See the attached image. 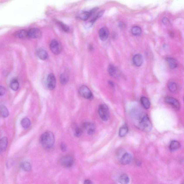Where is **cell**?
Masks as SVG:
<instances>
[{
    "instance_id": "cell-1",
    "label": "cell",
    "mask_w": 184,
    "mask_h": 184,
    "mask_svg": "<svg viewBox=\"0 0 184 184\" xmlns=\"http://www.w3.org/2000/svg\"><path fill=\"white\" fill-rule=\"evenodd\" d=\"M40 142L42 146L45 149H50L55 143L54 134L51 132H46L42 134L40 137Z\"/></svg>"
},
{
    "instance_id": "cell-2",
    "label": "cell",
    "mask_w": 184,
    "mask_h": 184,
    "mask_svg": "<svg viewBox=\"0 0 184 184\" xmlns=\"http://www.w3.org/2000/svg\"><path fill=\"white\" fill-rule=\"evenodd\" d=\"M139 119L138 128L145 132H149L152 129V126L149 117L147 115H142Z\"/></svg>"
},
{
    "instance_id": "cell-3",
    "label": "cell",
    "mask_w": 184,
    "mask_h": 184,
    "mask_svg": "<svg viewBox=\"0 0 184 184\" xmlns=\"http://www.w3.org/2000/svg\"><path fill=\"white\" fill-rule=\"evenodd\" d=\"M98 112L99 116L103 121H107L108 120L110 117V110L107 105L101 104L98 108Z\"/></svg>"
},
{
    "instance_id": "cell-4",
    "label": "cell",
    "mask_w": 184,
    "mask_h": 184,
    "mask_svg": "<svg viewBox=\"0 0 184 184\" xmlns=\"http://www.w3.org/2000/svg\"><path fill=\"white\" fill-rule=\"evenodd\" d=\"M79 94L85 99H91L93 98V93L88 87L85 85L79 87Z\"/></svg>"
},
{
    "instance_id": "cell-5",
    "label": "cell",
    "mask_w": 184,
    "mask_h": 184,
    "mask_svg": "<svg viewBox=\"0 0 184 184\" xmlns=\"http://www.w3.org/2000/svg\"><path fill=\"white\" fill-rule=\"evenodd\" d=\"M60 163L62 166L65 167H70L74 164V159L71 155H65L61 159Z\"/></svg>"
},
{
    "instance_id": "cell-6",
    "label": "cell",
    "mask_w": 184,
    "mask_h": 184,
    "mask_svg": "<svg viewBox=\"0 0 184 184\" xmlns=\"http://www.w3.org/2000/svg\"><path fill=\"white\" fill-rule=\"evenodd\" d=\"M82 129L86 131L87 133L90 135H93L96 132V126L91 122H84L82 124Z\"/></svg>"
},
{
    "instance_id": "cell-7",
    "label": "cell",
    "mask_w": 184,
    "mask_h": 184,
    "mask_svg": "<svg viewBox=\"0 0 184 184\" xmlns=\"http://www.w3.org/2000/svg\"><path fill=\"white\" fill-rule=\"evenodd\" d=\"M56 80L55 76L53 74L48 75L46 80V85L48 88L50 90H53L55 88Z\"/></svg>"
},
{
    "instance_id": "cell-8",
    "label": "cell",
    "mask_w": 184,
    "mask_h": 184,
    "mask_svg": "<svg viewBox=\"0 0 184 184\" xmlns=\"http://www.w3.org/2000/svg\"><path fill=\"white\" fill-rule=\"evenodd\" d=\"M165 101L166 103L169 104L176 110H179L180 108V103L175 98L170 96L166 97L165 98Z\"/></svg>"
},
{
    "instance_id": "cell-9",
    "label": "cell",
    "mask_w": 184,
    "mask_h": 184,
    "mask_svg": "<svg viewBox=\"0 0 184 184\" xmlns=\"http://www.w3.org/2000/svg\"><path fill=\"white\" fill-rule=\"evenodd\" d=\"M50 49L53 53L55 55L60 53V43L58 40H53L50 44Z\"/></svg>"
},
{
    "instance_id": "cell-10",
    "label": "cell",
    "mask_w": 184,
    "mask_h": 184,
    "mask_svg": "<svg viewBox=\"0 0 184 184\" xmlns=\"http://www.w3.org/2000/svg\"><path fill=\"white\" fill-rule=\"evenodd\" d=\"M41 31L37 28H32L28 31V36L29 38L36 39L41 36Z\"/></svg>"
},
{
    "instance_id": "cell-11",
    "label": "cell",
    "mask_w": 184,
    "mask_h": 184,
    "mask_svg": "<svg viewBox=\"0 0 184 184\" xmlns=\"http://www.w3.org/2000/svg\"><path fill=\"white\" fill-rule=\"evenodd\" d=\"M109 35L108 29L106 27H103L100 29L99 36L100 39L103 41H105L107 39Z\"/></svg>"
},
{
    "instance_id": "cell-12",
    "label": "cell",
    "mask_w": 184,
    "mask_h": 184,
    "mask_svg": "<svg viewBox=\"0 0 184 184\" xmlns=\"http://www.w3.org/2000/svg\"><path fill=\"white\" fill-rule=\"evenodd\" d=\"M132 160V156L130 154L125 153L120 158V161L123 165H127L130 163Z\"/></svg>"
},
{
    "instance_id": "cell-13",
    "label": "cell",
    "mask_w": 184,
    "mask_h": 184,
    "mask_svg": "<svg viewBox=\"0 0 184 184\" xmlns=\"http://www.w3.org/2000/svg\"><path fill=\"white\" fill-rule=\"evenodd\" d=\"M97 9L98 8H96L93 9L89 12L86 11L83 12L79 15V18L81 20H84V21H86V20H88L90 18V17H91V15L94 12H96V11L97 10Z\"/></svg>"
},
{
    "instance_id": "cell-14",
    "label": "cell",
    "mask_w": 184,
    "mask_h": 184,
    "mask_svg": "<svg viewBox=\"0 0 184 184\" xmlns=\"http://www.w3.org/2000/svg\"><path fill=\"white\" fill-rule=\"evenodd\" d=\"M132 61L134 65L137 67L141 66L143 63V58L142 55L139 54H136L133 56Z\"/></svg>"
},
{
    "instance_id": "cell-15",
    "label": "cell",
    "mask_w": 184,
    "mask_h": 184,
    "mask_svg": "<svg viewBox=\"0 0 184 184\" xmlns=\"http://www.w3.org/2000/svg\"><path fill=\"white\" fill-rule=\"evenodd\" d=\"M8 140L6 137H4L0 139V153L4 152L7 149Z\"/></svg>"
},
{
    "instance_id": "cell-16",
    "label": "cell",
    "mask_w": 184,
    "mask_h": 184,
    "mask_svg": "<svg viewBox=\"0 0 184 184\" xmlns=\"http://www.w3.org/2000/svg\"><path fill=\"white\" fill-rule=\"evenodd\" d=\"M166 60L169 66L172 69H174L177 67L178 65V62L176 59L171 57H168L167 58Z\"/></svg>"
},
{
    "instance_id": "cell-17",
    "label": "cell",
    "mask_w": 184,
    "mask_h": 184,
    "mask_svg": "<svg viewBox=\"0 0 184 184\" xmlns=\"http://www.w3.org/2000/svg\"><path fill=\"white\" fill-rule=\"evenodd\" d=\"M37 54L38 57L41 60H46L48 58V54L46 51L45 50L39 49L37 51Z\"/></svg>"
},
{
    "instance_id": "cell-18",
    "label": "cell",
    "mask_w": 184,
    "mask_h": 184,
    "mask_svg": "<svg viewBox=\"0 0 184 184\" xmlns=\"http://www.w3.org/2000/svg\"><path fill=\"white\" fill-rule=\"evenodd\" d=\"M180 147V145L179 142L175 141H173L171 142L169 146V149L171 152H174L177 151Z\"/></svg>"
},
{
    "instance_id": "cell-19",
    "label": "cell",
    "mask_w": 184,
    "mask_h": 184,
    "mask_svg": "<svg viewBox=\"0 0 184 184\" xmlns=\"http://www.w3.org/2000/svg\"><path fill=\"white\" fill-rule=\"evenodd\" d=\"M31 124L30 120L27 118H23L21 121V125L25 129H29L30 126Z\"/></svg>"
},
{
    "instance_id": "cell-20",
    "label": "cell",
    "mask_w": 184,
    "mask_h": 184,
    "mask_svg": "<svg viewBox=\"0 0 184 184\" xmlns=\"http://www.w3.org/2000/svg\"><path fill=\"white\" fill-rule=\"evenodd\" d=\"M118 181L121 184H127L129 181V176L126 174H123L118 178Z\"/></svg>"
},
{
    "instance_id": "cell-21",
    "label": "cell",
    "mask_w": 184,
    "mask_h": 184,
    "mask_svg": "<svg viewBox=\"0 0 184 184\" xmlns=\"http://www.w3.org/2000/svg\"><path fill=\"white\" fill-rule=\"evenodd\" d=\"M108 72L109 74L113 77H117V71L114 66L112 65H109L108 67Z\"/></svg>"
},
{
    "instance_id": "cell-22",
    "label": "cell",
    "mask_w": 184,
    "mask_h": 184,
    "mask_svg": "<svg viewBox=\"0 0 184 184\" xmlns=\"http://www.w3.org/2000/svg\"><path fill=\"white\" fill-rule=\"evenodd\" d=\"M0 114L4 118L7 117L9 115L8 110L4 105L0 106Z\"/></svg>"
},
{
    "instance_id": "cell-23",
    "label": "cell",
    "mask_w": 184,
    "mask_h": 184,
    "mask_svg": "<svg viewBox=\"0 0 184 184\" xmlns=\"http://www.w3.org/2000/svg\"><path fill=\"white\" fill-rule=\"evenodd\" d=\"M141 102L142 105L145 109H148L150 107V102L147 98L142 97L141 98Z\"/></svg>"
},
{
    "instance_id": "cell-24",
    "label": "cell",
    "mask_w": 184,
    "mask_h": 184,
    "mask_svg": "<svg viewBox=\"0 0 184 184\" xmlns=\"http://www.w3.org/2000/svg\"><path fill=\"white\" fill-rule=\"evenodd\" d=\"M16 36L18 38L21 39H26L29 38L28 36V31L25 30H21L17 33Z\"/></svg>"
},
{
    "instance_id": "cell-25",
    "label": "cell",
    "mask_w": 184,
    "mask_h": 184,
    "mask_svg": "<svg viewBox=\"0 0 184 184\" xmlns=\"http://www.w3.org/2000/svg\"><path fill=\"white\" fill-rule=\"evenodd\" d=\"M19 83L16 79H13L11 82L10 87L14 91H16L19 88Z\"/></svg>"
},
{
    "instance_id": "cell-26",
    "label": "cell",
    "mask_w": 184,
    "mask_h": 184,
    "mask_svg": "<svg viewBox=\"0 0 184 184\" xmlns=\"http://www.w3.org/2000/svg\"><path fill=\"white\" fill-rule=\"evenodd\" d=\"M129 131L128 128L127 126H124L121 127L119 130V136L121 137L125 136Z\"/></svg>"
},
{
    "instance_id": "cell-27",
    "label": "cell",
    "mask_w": 184,
    "mask_h": 184,
    "mask_svg": "<svg viewBox=\"0 0 184 184\" xmlns=\"http://www.w3.org/2000/svg\"><path fill=\"white\" fill-rule=\"evenodd\" d=\"M168 88L170 91L174 93L177 91L178 86L177 84L174 82H171L168 84Z\"/></svg>"
},
{
    "instance_id": "cell-28",
    "label": "cell",
    "mask_w": 184,
    "mask_h": 184,
    "mask_svg": "<svg viewBox=\"0 0 184 184\" xmlns=\"http://www.w3.org/2000/svg\"><path fill=\"white\" fill-rule=\"evenodd\" d=\"M21 167L23 171H29L32 169V166L29 162H23L21 164Z\"/></svg>"
},
{
    "instance_id": "cell-29",
    "label": "cell",
    "mask_w": 184,
    "mask_h": 184,
    "mask_svg": "<svg viewBox=\"0 0 184 184\" xmlns=\"http://www.w3.org/2000/svg\"><path fill=\"white\" fill-rule=\"evenodd\" d=\"M131 32L134 35L138 36L141 34L142 29L138 26H134L132 28Z\"/></svg>"
},
{
    "instance_id": "cell-30",
    "label": "cell",
    "mask_w": 184,
    "mask_h": 184,
    "mask_svg": "<svg viewBox=\"0 0 184 184\" xmlns=\"http://www.w3.org/2000/svg\"><path fill=\"white\" fill-rule=\"evenodd\" d=\"M60 80L61 84L63 85H65L67 83L68 81V76L65 74H62L60 75Z\"/></svg>"
},
{
    "instance_id": "cell-31",
    "label": "cell",
    "mask_w": 184,
    "mask_h": 184,
    "mask_svg": "<svg viewBox=\"0 0 184 184\" xmlns=\"http://www.w3.org/2000/svg\"><path fill=\"white\" fill-rule=\"evenodd\" d=\"M74 133L76 137H80L82 133V130L78 126H75L74 127Z\"/></svg>"
},
{
    "instance_id": "cell-32",
    "label": "cell",
    "mask_w": 184,
    "mask_h": 184,
    "mask_svg": "<svg viewBox=\"0 0 184 184\" xmlns=\"http://www.w3.org/2000/svg\"><path fill=\"white\" fill-rule=\"evenodd\" d=\"M59 23H60L61 27L62 28V29H63L65 32H68V31H69V28L68 27L67 25H66L61 22H60Z\"/></svg>"
},
{
    "instance_id": "cell-33",
    "label": "cell",
    "mask_w": 184,
    "mask_h": 184,
    "mask_svg": "<svg viewBox=\"0 0 184 184\" xmlns=\"http://www.w3.org/2000/svg\"><path fill=\"white\" fill-rule=\"evenodd\" d=\"M104 13V11H101L99 13H98L97 15L92 20V22H94L95 21L98 19L100 18L102 16V15H103Z\"/></svg>"
},
{
    "instance_id": "cell-34",
    "label": "cell",
    "mask_w": 184,
    "mask_h": 184,
    "mask_svg": "<svg viewBox=\"0 0 184 184\" xmlns=\"http://www.w3.org/2000/svg\"><path fill=\"white\" fill-rule=\"evenodd\" d=\"M162 22L164 23V24L166 25V26H169L170 24L169 20L167 18H166V17H164L163 18Z\"/></svg>"
},
{
    "instance_id": "cell-35",
    "label": "cell",
    "mask_w": 184,
    "mask_h": 184,
    "mask_svg": "<svg viewBox=\"0 0 184 184\" xmlns=\"http://www.w3.org/2000/svg\"><path fill=\"white\" fill-rule=\"evenodd\" d=\"M6 88L3 86H0V96H4L6 93Z\"/></svg>"
},
{
    "instance_id": "cell-36",
    "label": "cell",
    "mask_w": 184,
    "mask_h": 184,
    "mask_svg": "<svg viewBox=\"0 0 184 184\" xmlns=\"http://www.w3.org/2000/svg\"><path fill=\"white\" fill-rule=\"evenodd\" d=\"M60 147L62 150L63 152H65L67 150V146L65 143H62L61 144Z\"/></svg>"
},
{
    "instance_id": "cell-37",
    "label": "cell",
    "mask_w": 184,
    "mask_h": 184,
    "mask_svg": "<svg viewBox=\"0 0 184 184\" xmlns=\"http://www.w3.org/2000/svg\"><path fill=\"white\" fill-rule=\"evenodd\" d=\"M84 184H93V182L91 180H86L84 181Z\"/></svg>"
},
{
    "instance_id": "cell-38",
    "label": "cell",
    "mask_w": 184,
    "mask_h": 184,
    "mask_svg": "<svg viewBox=\"0 0 184 184\" xmlns=\"http://www.w3.org/2000/svg\"><path fill=\"white\" fill-rule=\"evenodd\" d=\"M109 84H110V85L112 87L114 86V84L113 82L112 81H109Z\"/></svg>"
},
{
    "instance_id": "cell-39",
    "label": "cell",
    "mask_w": 184,
    "mask_h": 184,
    "mask_svg": "<svg viewBox=\"0 0 184 184\" xmlns=\"http://www.w3.org/2000/svg\"><path fill=\"white\" fill-rule=\"evenodd\" d=\"M170 35L171 36L173 37V35H174V34L173 33V32H171L170 33Z\"/></svg>"
}]
</instances>
